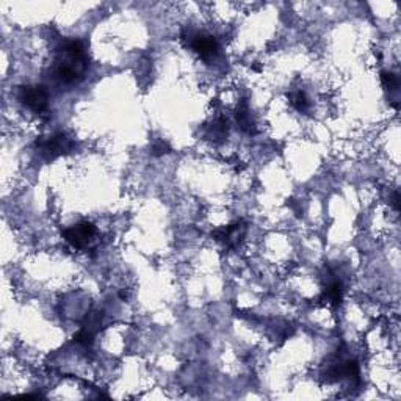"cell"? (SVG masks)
Instances as JSON below:
<instances>
[{"mask_svg": "<svg viewBox=\"0 0 401 401\" xmlns=\"http://www.w3.org/2000/svg\"><path fill=\"white\" fill-rule=\"evenodd\" d=\"M19 100L27 107V109L35 113H44L48 110L49 93L44 86H24L19 91Z\"/></svg>", "mask_w": 401, "mask_h": 401, "instance_id": "obj_1", "label": "cell"}, {"mask_svg": "<svg viewBox=\"0 0 401 401\" xmlns=\"http://www.w3.org/2000/svg\"><path fill=\"white\" fill-rule=\"evenodd\" d=\"M186 38H189L190 48L195 50L204 62H210V60L217 58L219 52V44L215 36L203 35V33H190Z\"/></svg>", "mask_w": 401, "mask_h": 401, "instance_id": "obj_2", "label": "cell"}, {"mask_svg": "<svg viewBox=\"0 0 401 401\" xmlns=\"http://www.w3.org/2000/svg\"><path fill=\"white\" fill-rule=\"evenodd\" d=\"M95 233H96L95 226L88 222H83L69 227V229H66L64 238L66 242L74 246V248H85V246L91 242V238L95 237Z\"/></svg>", "mask_w": 401, "mask_h": 401, "instance_id": "obj_3", "label": "cell"}, {"mask_svg": "<svg viewBox=\"0 0 401 401\" xmlns=\"http://www.w3.org/2000/svg\"><path fill=\"white\" fill-rule=\"evenodd\" d=\"M381 82H383V86H384L386 90L398 91L400 80H398V76L393 74L392 71H383V72H381Z\"/></svg>", "mask_w": 401, "mask_h": 401, "instance_id": "obj_4", "label": "cell"}]
</instances>
